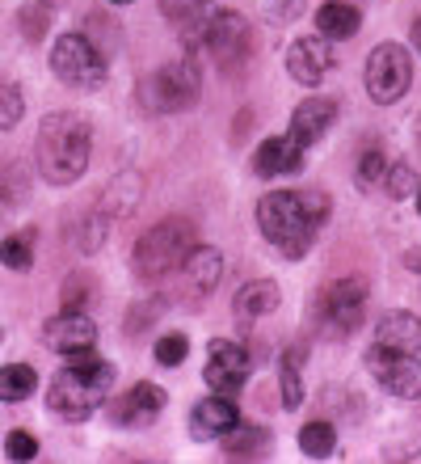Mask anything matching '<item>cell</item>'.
Listing matches in <instances>:
<instances>
[{"label": "cell", "mask_w": 421, "mask_h": 464, "mask_svg": "<svg viewBox=\"0 0 421 464\" xmlns=\"http://www.w3.org/2000/svg\"><path fill=\"white\" fill-rule=\"evenodd\" d=\"M367 372L397 401H421V317L392 308L375 321L367 346Z\"/></svg>", "instance_id": "obj_1"}, {"label": "cell", "mask_w": 421, "mask_h": 464, "mask_svg": "<svg viewBox=\"0 0 421 464\" xmlns=\"http://www.w3.org/2000/svg\"><path fill=\"white\" fill-rule=\"evenodd\" d=\"M329 216H333V198L325 190H270L257 198V228L287 262L308 257Z\"/></svg>", "instance_id": "obj_2"}, {"label": "cell", "mask_w": 421, "mask_h": 464, "mask_svg": "<svg viewBox=\"0 0 421 464\" xmlns=\"http://www.w3.org/2000/svg\"><path fill=\"white\" fill-rule=\"evenodd\" d=\"M89 152H93V131L89 119L76 111H51L38 122L34 140V165L47 186H72L89 169Z\"/></svg>", "instance_id": "obj_3"}, {"label": "cell", "mask_w": 421, "mask_h": 464, "mask_svg": "<svg viewBox=\"0 0 421 464\" xmlns=\"http://www.w3.org/2000/svg\"><path fill=\"white\" fill-rule=\"evenodd\" d=\"M63 359H68V367L51 380L47 410L55 418H63V422H84V418L97 414V410L110 401V389H114V376H119V372H114V363H106L93 346L63 354Z\"/></svg>", "instance_id": "obj_4"}, {"label": "cell", "mask_w": 421, "mask_h": 464, "mask_svg": "<svg viewBox=\"0 0 421 464\" xmlns=\"http://www.w3.org/2000/svg\"><path fill=\"white\" fill-rule=\"evenodd\" d=\"M198 245V228L186 216H168V220H157L152 228L139 232V241L131 249V270L144 283H160L168 279L173 270H181L186 254Z\"/></svg>", "instance_id": "obj_5"}, {"label": "cell", "mask_w": 421, "mask_h": 464, "mask_svg": "<svg viewBox=\"0 0 421 464\" xmlns=\"http://www.w3.org/2000/svg\"><path fill=\"white\" fill-rule=\"evenodd\" d=\"M198 98H203V68L194 55L165 63L139 85V102L152 114H186L190 106H198Z\"/></svg>", "instance_id": "obj_6"}, {"label": "cell", "mask_w": 421, "mask_h": 464, "mask_svg": "<svg viewBox=\"0 0 421 464\" xmlns=\"http://www.w3.org/2000/svg\"><path fill=\"white\" fill-rule=\"evenodd\" d=\"M198 43L211 51V60L224 72H241L244 63L253 60V25L236 9H211V17L198 30Z\"/></svg>", "instance_id": "obj_7"}, {"label": "cell", "mask_w": 421, "mask_h": 464, "mask_svg": "<svg viewBox=\"0 0 421 464\" xmlns=\"http://www.w3.org/2000/svg\"><path fill=\"white\" fill-rule=\"evenodd\" d=\"M51 72L72 89H101L106 85V51L89 34H60L51 47Z\"/></svg>", "instance_id": "obj_8"}, {"label": "cell", "mask_w": 421, "mask_h": 464, "mask_svg": "<svg viewBox=\"0 0 421 464\" xmlns=\"http://www.w3.org/2000/svg\"><path fill=\"white\" fill-rule=\"evenodd\" d=\"M362 317H367V279L359 275L333 279L316 300V321L325 338H349L362 325Z\"/></svg>", "instance_id": "obj_9"}, {"label": "cell", "mask_w": 421, "mask_h": 464, "mask_svg": "<svg viewBox=\"0 0 421 464\" xmlns=\"http://www.w3.org/2000/svg\"><path fill=\"white\" fill-rule=\"evenodd\" d=\"M362 81H367V98H371L375 106H392V102H400L413 85L409 51L400 47V43H379V47L367 55V72H362Z\"/></svg>", "instance_id": "obj_10"}, {"label": "cell", "mask_w": 421, "mask_h": 464, "mask_svg": "<svg viewBox=\"0 0 421 464\" xmlns=\"http://www.w3.org/2000/svg\"><path fill=\"white\" fill-rule=\"evenodd\" d=\"M253 367H257V354L249 346L232 343V338H211L203 380H206V389H215V392H241L249 384Z\"/></svg>", "instance_id": "obj_11"}, {"label": "cell", "mask_w": 421, "mask_h": 464, "mask_svg": "<svg viewBox=\"0 0 421 464\" xmlns=\"http://www.w3.org/2000/svg\"><path fill=\"white\" fill-rule=\"evenodd\" d=\"M165 389L160 384H148V380H139V384H131V389L122 392V397H114V401H106V418L114 422V427H127V430H144L152 427L160 414H165Z\"/></svg>", "instance_id": "obj_12"}, {"label": "cell", "mask_w": 421, "mask_h": 464, "mask_svg": "<svg viewBox=\"0 0 421 464\" xmlns=\"http://www.w3.org/2000/svg\"><path fill=\"white\" fill-rule=\"evenodd\" d=\"M333 63H337L333 38H325V34H303V38H295L287 51L291 81H295V85H308V89L321 85V81L333 72Z\"/></svg>", "instance_id": "obj_13"}, {"label": "cell", "mask_w": 421, "mask_h": 464, "mask_svg": "<svg viewBox=\"0 0 421 464\" xmlns=\"http://www.w3.org/2000/svg\"><path fill=\"white\" fill-rule=\"evenodd\" d=\"M236 422H241V410L232 401V392H211V397H203V401L190 410L186 430H190L194 443H219Z\"/></svg>", "instance_id": "obj_14"}, {"label": "cell", "mask_w": 421, "mask_h": 464, "mask_svg": "<svg viewBox=\"0 0 421 464\" xmlns=\"http://www.w3.org/2000/svg\"><path fill=\"white\" fill-rule=\"evenodd\" d=\"M43 343L60 354L84 351V346H97V321L89 317V308H63L43 325Z\"/></svg>", "instance_id": "obj_15"}, {"label": "cell", "mask_w": 421, "mask_h": 464, "mask_svg": "<svg viewBox=\"0 0 421 464\" xmlns=\"http://www.w3.org/2000/svg\"><path fill=\"white\" fill-rule=\"evenodd\" d=\"M337 114H341V106H337L333 98H303L295 111H291V140L303 148H312L321 144L329 131H333V122Z\"/></svg>", "instance_id": "obj_16"}, {"label": "cell", "mask_w": 421, "mask_h": 464, "mask_svg": "<svg viewBox=\"0 0 421 464\" xmlns=\"http://www.w3.org/2000/svg\"><path fill=\"white\" fill-rule=\"evenodd\" d=\"M253 169L262 178H291L303 169V144H295L291 135H270L253 152Z\"/></svg>", "instance_id": "obj_17"}, {"label": "cell", "mask_w": 421, "mask_h": 464, "mask_svg": "<svg viewBox=\"0 0 421 464\" xmlns=\"http://www.w3.org/2000/svg\"><path fill=\"white\" fill-rule=\"evenodd\" d=\"M181 275L194 287V295H211L219 287V279H224V254L211 249V245H194L186 262H181Z\"/></svg>", "instance_id": "obj_18"}, {"label": "cell", "mask_w": 421, "mask_h": 464, "mask_svg": "<svg viewBox=\"0 0 421 464\" xmlns=\"http://www.w3.org/2000/svg\"><path fill=\"white\" fill-rule=\"evenodd\" d=\"M278 283L274 279H249L236 292V300H232V308H236V317L241 321H262V317H270L278 308Z\"/></svg>", "instance_id": "obj_19"}, {"label": "cell", "mask_w": 421, "mask_h": 464, "mask_svg": "<svg viewBox=\"0 0 421 464\" xmlns=\"http://www.w3.org/2000/svg\"><path fill=\"white\" fill-rule=\"evenodd\" d=\"M316 30L325 38H333V43H341V38H354L362 25V13L354 9V5H346V0H325L321 9H316Z\"/></svg>", "instance_id": "obj_20"}, {"label": "cell", "mask_w": 421, "mask_h": 464, "mask_svg": "<svg viewBox=\"0 0 421 464\" xmlns=\"http://www.w3.org/2000/svg\"><path fill=\"white\" fill-rule=\"evenodd\" d=\"M139 195H144V178H139V173H122V178H114V182L106 186V195H101L97 211L110 216V220H122V216H131L135 211Z\"/></svg>", "instance_id": "obj_21"}, {"label": "cell", "mask_w": 421, "mask_h": 464, "mask_svg": "<svg viewBox=\"0 0 421 464\" xmlns=\"http://www.w3.org/2000/svg\"><path fill=\"white\" fill-rule=\"evenodd\" d=\"M219 443H224V456H228V460H262V456L270 452V430L236 422Z\"/></svg>", "instance_id": "obj_22"}, {"label": "cell", "mask_w": 421, "mask_h": 464, "mask_svg": "<svg viewBox=\"0 0 421 464\" xmlns=\"http://www.w3.org/2000/svg\"><path fill=\"white\" fill-rule=\"evenodd\" d=\"M211 9H215V0H160V13L168 17V25L181 30V34H190V43L198 38Z\"/></svg>", "instance_id": "obj_23"}, {"label": "cell", "mask_w": 421, "mask_h": 464, "mask_svg": "<svg viewBox=\"0 0 421 464\" xmlns=\"http://www.w3.org/2000/svg\"><path fill=\"white\" fill-rule=\"evenodd\" d=\"M38 389V372L30 363H5L0 367V401H30Z\"/></svg>", "instance_id": "obj_24"}, {"label": "cell", "mask_w": 421, "mask_h": 464, "mask_svg": "<svg viewBox=\"0 0 421 464\" xmlns=\"http://www.w3.org/2000/svg\"><path fill=\"white\" fill-rule=\"evenodd\" d=\"M278 389H282V410H300L303 405V351H282L278 363Z\"/></svg>", "instance_id": "obj_25"}, {"label": "cell", "mask_w": 421, "mask_h": 464, "mask_svg": "<svg viewBox=\"0 0 421 464\" xmlns=\"http://www.w3.org/2000/svg\"><path fill=\"white\" fill-rule=\"evenodd\" d=\"M333 448H337L333 422H325V418H312V422H303V427H300V452L303 456L325 460V456H333Z\"/></svg>", "instance_id": "obj_26"}, {"label": "cell", "mask_w": 421, "mask_h": 464, "mask_svg": "<svg viewBox=\"0 0 421 464\" xmlns=\"http://www.w3.org/2000/svg\"><path fill=\"white\" fill-rule=\"evenodd\" d=\"M0 262H5L9 270H30L34 266V228L9 232V237L0 241Z\"/></svg>", "instance_id": "obj_27"}, {"label": "cell", "mask_w": 421, "mask_h": 464, "mask_svg": "<svg viewBox=\"0 0 421 464\" xmlns=\"http://www.w3.org/2000/svg\"><path fill=\"white\" fill-rule=\"evenodd\" d=\"M379 186H384V195L392 198V203H400V198H413L417 195V173L409 169V165H388L384 178H379Z\"/></svg>", "instance_id": "obj_28"}, {"label": "cell", "mask_w": 421, "mask_h": 464, "mask_svg": "<svg viewBox=\"0 0 421 464\" xmlns=\"http://www.w3.org/2000/svg\"><path fill=\"white\" fill-rule=\"evenodd\" d=\"M17 25H22V34L30 38V43H43L51 30V5L47 0H38V5H25L22 13H17Z\"/></svg>", "instance_id": "obj_29"}, {"label": "cell", "mask_w": 421, "mask_h": 464, "mask_svg": "<svg viewBox=\"0 0 421 464\" xmlns=\"http://www.w3.org/2000/svg\"><path fill=\"white\" fill-rule=\"evenodd\" d=\"M110 216H101V211H93V216H84V224H81V232H76V241H81V249L84 254H97L101 249V241H106V232H110Z\"/></svg>", "instance_id": "obj_30"}, {"label": "cell", "mask_w": 421, "mask_h": 464, "mask_svg": "<svg viewBox=\"0 0 421 464\" xmlns=\"http://www.w3.org/2000/svg\"><path fill=\"white\" fill-rule=\"evenodd\" d=\"M186 354H190V338H186V334H165V338H157V363L160 367H181Z\"/></svg>", "instance_id": "obj_31"}, {"label": "cell", "mask_w": 421, "mask_h": 464, "mask_svg": "<svg viewBox=\"0 0 421 464\" xmlns=\"http://www.w3.org/2000/svg\"><path fill=\"white\" fill-rule=\"evenodd\" d=\"M22 114H25V98H22V89L0 85V131H13V127L22 122Z\"/></svg>", "instance_id": "obj_32"}, {"label": "cell", "mask_w": 421, "mask_h": 464, "mask_svg": "<svg viewBox=\"0 0 421 464\" xmlns=\"http://www.w3.org/2000/svg\"><path fill=\"white\" fill-rule=\"evenodd\" d=\"M384 169H388L384 148H379V144H371V148H367V152H362V160H359V182H362V186H379V178H384Z\"/></svg>", "instance_id": "obj_33"}, {"label": "cell", "mask_w": 421, "mask_h": 464, "mask_svg": "<svg viewBox=\"0 0 421 464\" xmlns=\"http://www.w3.org/2000/svg\"><path fill=\"white\" fill-rule=\"evenodd\" d=\"M5 456H9V460H34L38 456V440L34 435H30V430H9V435H5Z\"/></svg>", "instance_id": "obj_34"}, {"label": "cell", "mask_w": 421, "mask_h": 464, "mask_svg": "<svg viewBox=\"0 0 421 464\" xmlns=\"http://www.w3.org/2000/svg\"><path fill=\"white\" fill-rule=\"evenodd\" d=\"M89 295H93V279L72 275V279L63 283V308H84L89 304Z\"/></svg>", "instance_id": "obj_35"}, {"label": "cell", "mask_w": 421, "mask_h": 464, "mask_svg": "<svg viewBox=\"0 0 421 464\" xmlns=\"http://www.w3.org/2000/svg\"><path fill=\"white\" fill-rule=\"evenodd\" d=\"M409 38H413V47H417V51H421V17H417V22H413V30H409Z\"/></svg>", "instance_id": "obj_36"}, {"label": "cell", "mask_w": 421, "mask_h": 464, "mask_svg": "<svg viewBox=\"0 0 421 464\" xmlns=\"http://www.w3.org/2000/svg\"><path fill=\"white\" fill-rule=\"evenodd\" d=\"M409 266L417 270V279H421V249H413V254H409Z\"/></svg>", "instance_id": "obj_37"}, {"label": "cell", "mask_w": 421, "mask_h": 464, "mask_svg": "<svg viewBox=\"0 0 421 464\" xmlns=\"http://www.w3.org/2000/svg\"><path fill=\"white\" fill-rule=\"evenodd\" d=\"M110 5H131V0H110Z\"/></svg>", "instance_id": "obj_38"}, {"label": "cell", "mask_w": 421, "mask_h": 464, "mask_svg": "<svg viewBox=\"0 0 421 464\" xmlns=\"http://www.w3.org/2000/svg\"><path fill=\"white\" fill-rule=\"evenodd\" d=\"M417 211H421V186H417Z\"/></svg>", "instance_id": "obj_39"}, {"label": "cell", "mask_w": 421, "mask_h": 464, "mask_svg": "<svg viewBox=\"0 0 421 464\" xmlns=\"http://www.w3.org/2000/svg\"><path fill=\"white\" fill-rule=\"evenodd\" d=\"M47 5H60V0H47Z\"/></svg>", "instance_id": "obj_40"}]
</instances>
